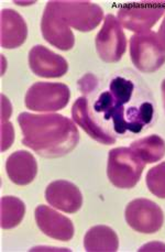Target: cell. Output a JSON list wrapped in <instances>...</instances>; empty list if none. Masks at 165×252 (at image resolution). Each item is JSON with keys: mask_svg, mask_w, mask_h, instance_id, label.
Listing matches in <instances>:
<instances>
[{"mask_svg": "<svg viewBox=\"0 0 165 252\" xmlns=\"http://www.w3.org/2000/svg\"><path fill=\"white\" fill-rule=\"evenodd\" d=\"M28 36V27L20 13L13 9L1 11V39L3 49H17L25 43Z\"/></svg>", "mask_w": 165, "mask_h": 252, "instance_id": "14", "label": "cell"}, {"mask_svg": "<svg viewBox=\"0 0 165 252\" xmlns=\"http://www.w3.org/2000/svg\"><path fill=\"white\" fill-rule=\"evenodd\" d=\"M144 167L145 163L130 148H116L109 151L107 175L118 189H133Z\"/></svg>", "mask_w": 165, "mask_h": 252, "instance_id": "3", "label": "cell"}, {"mask_svg": "<svg viewBox=\"0 0 165 252\" xmlns=\"http://www.w3.org/2000/svg\"><path fill=\"white\" fill-rule=\"evenodd\" d=\"M127 49V39L117 18L107 15L100 31L96 36V50L103 62L120 61Z\"/></svg>", "mask_w": 165, "mask_h": 252, "instance_id": "9", "label": "cell"}, {"mask_svg": "<svg viewBox=\"0 0 165 252\" xmlns=\"http://www.w3.org/2000/svg\"><path fill=\"white\" fill-rule=\"evenodd\" d=\"M72 117L73 120L79 127H82L85 132L92 139L96 140L97 142L106 146L116 143V138L108 134L101 127H99L97 123L89 113V102L86 97L77 98L72 107Z\"/></svg>", "mask_w": 165, "mask_h": 252, "instance_id": "16", "label": "cell"}, {"mask_svg": "<svg viewBox=\"0 0 165 252\" xmlns=\"http://www.w3.org/2000/svg\"><path fill=\"white\" fill-rule=\"evenodd\" d=\"M6 171L12 183L25 186L35 179L37 163L30 152L23 150L16 151L7 158Z\"/></svg>", "mask_w": 165, "mask_h": 252, "instance_id": "15", "label": "cell"}, {"mask_svg": "<svg viewBox=\"0 0 165 252\" xmlns=\"http://www.w3.org/2000/svg\"><path fill=\"white\" fill-rule=\"evenodd\" d=\"M69 97V88L63 83L37 82L27 92L25 104L33 111L53 113L65 108Z\"/></svg>", "mask_w": 165, "mask_h": 252, "instance_id": "5", "label": "cell"}, {"mask_svg": "<svg viewBox=\"0 0 165 252\" xmlns=\"http://www.w3.org/2000/svg\"><path fill=\"white\" fill-rule=\"evenodd\" d=\"M22 144L44 158H59L72 152L79 141L74 121L60 114L22 113L18 117Z\"/></svg>", "mask_w": 165, "mask_h": 252, "instance_id": "2", "label": "cell"}, {"mask_svg": "<svg viewBox=\"0 0 165 252\" xmlns=\"http://www.w3.org/2000/svg\"><path fill=\"white\" fill-rule=\"evenodd\" d=\"M41 31L45 41L59 50L68 51L74 46L75 36L73 31L61 16L55 0L46 3L42 16Z\"/></svg>", "mask_w": 165, "mask_h": 252, "instance_id": "10", "label": "cell"}, {"mask_svg": "<svg viewBox=\"0 0 165 252\" xmlns=\"http://www.w3.org/2000/svg\"><path fill=\"white\" fill-rule=\"evenodd\" d=\"M99 81L96 76H94L93 74H86L78 81V87L83 94L88 96L96 90Z\"/></svg>", "mask_w": 165, "mask_h": 252, "instance_id": "22", "label": "cell"}, {"mask_svg": "<svg viewBox=\"0 0 165 252\" xmlns=\"http://www.w3.org/2000/svg\"><path fill=\"white\" fill-rule=\"evenodd\" d=\"M89 113L99 127L116 139L142 133L157 121L152 91L143 77L130 68L119 69L108 77L89 104Z\"/></svg>", "mask_w": 165, "mask_h": 252, "instance_id": "1", "label": "cell"}, {"mask_svg": "<svg viewBox=\"0 0 165 252\" xmlns=\"http://www.w3.org/2000/svg\"><path fill=\"white\" fill-rule=\"evenodd\" d=\"M45 199L52 207L67 214L78 212L83 205L81 190L75 184L64 180L54 181L48 185Z\"/></svg>", "mask_w": 165, "mask_h": 252, "instance_id": "13", "label": "cell"}, {"mask_svg": "<svg viewBox=\"0 0 165 252\" xmlns=\"http://www.w3.org/2000/svg\"><path fill=\"white\" fill-rule=\"evenodd\" d=\"M165 12V1L126 3L118 10V21L136 33L148 32Z\"/></svg>", "mask_w": 165, "mask_h": 252, "instance_id": "6", "label": "cell"}, {"mask_svg": "<svg viewBox=\"0 0 165 252\" xmlns=\"http://www.w3.org/2000/svg\"><path fill=\"white\" fill-rule=\"evenodd\" d=\"M145 183L153 195L165 198V162L160 163L148 172Z\"/></svg>", "mask_w": 165, "mask_h": 252, "instance_id": "20", "label": "cell"}, {"mask_svg": "<svg viewBox=\"0 0 165 252\" xmlns=\"http://www.w3.org/2000/svg\"><path fill=\"white\" fill-rule=\"evenodd\" d=\"M29 65L33 74L45 78L62 77L68 71L67 61L43 45H35L30 50Z\"/></svg>", "mask_w": 165, "mask_h": 252, "instance_id": "11", "label": "cell"}, {"mask_svg": "<svg viewBox=\"0 0 165 252\" xmlns=\"http://www.w3.org/2000/svg\"><path fill=\"white\" fill-rule=\"evenodd\" d=\"M15 139V131H13L12 124L9 121L1 123V151H6L11 147Z\"/></svg>", "mask_w": 165, "mask_h": 252, "instance_id": "21", "label": "cell"}, {"mask_svg": "<svg viewBox=\"0 0 165 252\" xmlns=\"http://www.w3.org/2000/svg\"><path fill=\"white\" fill-rule=\"evenodd\" d=\"M84 248L88 252H115L119 248V238L110 227L98 225L86 232Z\"/></svg>", "mask_w": 165, "mask_h": 252, "instance_id": "17", "label": "cell"}, {"mask_svg": "<svg viewBox=\"0 0 165 252\" xmlns=\"http://www.w3.org/2000/svg\"><path fill=\"white\" fill-rule=\"evenodd\" d=\"M161 90H162V97H163V106H164V110H165V79L162 82Z\"/></svg>", "mask_w": 165, "mask_h": 252, "instance_id": "26", "label": "cell"}, {"mask_svg": "<svg viewBox=\"0 0 165 252\" xmlns=\"http://www.w3.org/2000/svg\"><path fill=\"white\" fill-rule=\"evenodd\" d=\"M158 35H159V38L161 39V40L164 42V43H165V18H164V20H163V22H162L161 27H160Z\"/></svg>", "mask_w": 165, "mask_h": 252, "instance_id": "25", "label": "cell"}, {"mask_svg": "<svg viewBox=\"0 0 165 252\" xmlns=\"http://www.w3.org/2000/svg\"><path fill=\"white\" fill-rule=\"evenodd\" d=\"M130 149L145 164L162 160L165 156V141L158 136L151 134L131 143Z\"/></svg>", "mask_w": 165, "mask_h": 252, "instance_id": "18", "label": "cell"}, {"mask_svg": "<svg viewBox=\"0 0 165 252\" xmlns=\"http://www.w3.org/2000/svg\"><path fill=\"white\" fill-rule=\"evenodd\" d=\"M35 221L40 230L50 238L60 241H68L74 236L72 220L45 205L35 209Z\"/></svg>", "mask_w": 165, "mask_h": 252, "instance_id": "12", "label": "cell"}, {"mask_svg": "<svg viewBox=\"0 0 165 252\" xmlns=\"http://www.w3.org/2000/svg\"><path fill=\"white\" fill-rule=\"evenodd\" d=\"M1 123L2 121H8V118L11 115V105L9 102L8 98L1 95Z\"/></svg>", "mask_w": 165, "mask_h": 252, "instance_id": "23", "label": "cell"}, {"mask_svg": "<svg viewBox=\"0 0 165 252\" xmlns=\"http://www.w3.org/2000/svg\"><path fill=\"white\" fill-rule=\"evenodd\" d=\"M130 57L140 72L154 73L165 63V43L153 31L136 33L130 39Z\"/></svg>", "mask_w": 165, "mask_h": 252, "instance_id": "4", "label": "cell"}, {"mask_svg": "<svg viewBox=\"0 0 165 252\" xmlns=\"http://www.w3.org/2000/svg\"><path fill=\"white\" fill-rule=\"evenodd\" d=\"M126 220L132 229L141 233H154L161 229L164 214L157 203L147 198H136L126 207Z\"/></svg>", "mask_w": 165, "mask_h": 252, "instance_id": "8", "label": "cell"}, {"mask_svg": "<svg viewBox=\"0 0 165 252\" xmlns=\"http://www.w3.org/2000/svg\"><path fill=\"white\" fill-rule=\"evenodd\" d=\"M55 2L65 22L81 32L92 31L102 21L103 10L92 1L55 0Z\"/></svg>", "mask_w": 165, "mask_h": 252, "instance_id": "7", "label": "cell"}, {"mask_svg": "<svg viewBox=\"0 0 165 252\" xmlns=\"http://www.w3.org/2000/svg\"><path fill=\"white\" fill-rule=\"evenodd\" d=\"M26 214V205L15 196L1 197V228L11 229L22 221Z\"/></svg>", "mask_w": 165, "mask_h": 252, "instance_id": "19", "label": "cell"}, {"mask_svg": "<svg viewBox=\"0 0 165 252\" xmlns=\"http://www.w3.org/2000/svg\"><path fill=\"white\" fill-rule=\"evenodd\" d=\"M139 251H165V245L162 244V242L154 241L151 242V244L144 245L142 248H140Z\"/></svg>", "mask_w": 165, "mask_h": 252, "instance_id": "24", "label": "cell"}]
</instances>
